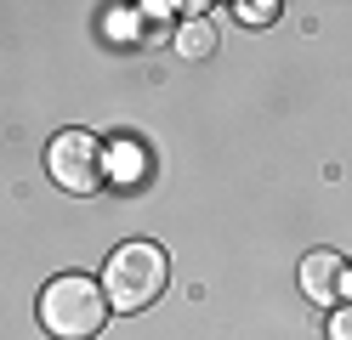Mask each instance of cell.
Here are the masks:
<instances>
[{"mask_svg": "<svg viewBox=\"0 0 352 340\" xmlns=\"http://www.w3.org/2000/svg\"><path fill=\"white\" fill-rule=\"evenodd\" d=\"M97 284H102V295H108V312H142V306H153V301L165 295L170 261H165L160 244L131 238V244H120L114 256H108V267H102Z\"/></svg>", "mask_w": 352, "mask_h": 340, "instance_id": "obj_1", "label": "cell"}, {"mask_svg": "<svg viewBox=\"0 0 352 340\" xmlns=\"http://www.w3.org/2000/svg\"><path fill=\"white\" fill-rule=\"evenodd\" d=\"M102 324H108V295L97 278L63 272L40 289V329L52 340H91Z\"/></svg>", "mask_w": 352, "mask_h": 340, "instance_id": "obj_2", "label": "cell"}, {"mask_svg": "<svg viewBox=\"0 0 352 340\" xmlns=\"http://www.w3.org/2000/svg\"><path fill=\"white\" fill-rule=\"evenodd\" d=\"M233 12L245 17L250 29H261V23H273V17H278V6H273V0H245V6H233Z\"/></svg>", "mask_w": 352, "mask_h": 340, "instance_id": "obj_6", "label": "cell"}, {"mask_svg": "<svg viewBox=\"0 0 352 340\" xmlns=\"http://www.w3.org/2000/svg\"><path fill=\"white\" fill-rule=\"evenodd\" d=\"M341 295L352 301V267H341Z\"/></svg>", "mask_w": 352, "mask_h": 340, "instance_id": "obj_8", "label": "cell"}, {"mask_svg": "<svg viewBox=\"0 0 352 340\" xmlns=\"http://www.w3.org/2000/svg\"><path fill=\"white\" fill-rule=\"evenodd\" d=\"M329 340H352V301H346L336 317H329Z\"/></svg>", "mask_w": 352, "mask_h": 340, "instance_id": "obj_7", "label": "cell"}, {"mask_svg": "<svg viewBox=\"0 0 352 340\" xmlns=\"http://www.w3.org/2000/svg\"><path fill=\"white\" fill-rule=\"evenodd\" d=\"M216 52V23L210 17H188L182 29H176V57H188V63H199Z\"/></svg>", "mask_w": 352, "mask_h": 340, "instance_id": "obj_5", "label": "cell"}, {"mask_svg": "<svg viewBox=\"0 0 352 340\" xmlns=\"http://www.w3.org/2000/svg\"><path fill=\"white\" fill-rule=\"evenodd\" d=\"M341 256H336V249H313V256H307L301 261V289H307V301H336V295H341Z\"/></svg>", "mask_w": 352, "mask_h": 340, "instance_id": "obj_4", "label": "cell"}, {"mask_svg": "<svg viewBox=\"0 0 352 340\" xmlns=\"http://www.w3.org/2000/svg\"><path fill=\"white\" fill-rule=\"evenodd\" d=\"M46 170H52L57 188H69V193H97L102 188V142L85 136V131H63V136H52Z\"/></svg>", "mask_w": 352, "mask_h": 340, "instance_id": "obj_3", "label": "cell"}]
</instances>
